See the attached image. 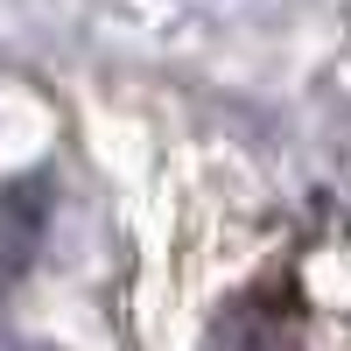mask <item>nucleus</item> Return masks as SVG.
I'll list each match as a JSON object with an SVG mask.
<instances>
[{"label":"nucleus","mask_w":351,"mask_h":351,"mask_svg":"<svg viewBox=\"0 0 351 351\" xmlns=\"http://www.w3.org/2000/svg\"><path fill=\"white\" fill-rule=\"evenodd\" d=\"M324 204H330V218H337V225H351V155L337 162V176H330V190H324Z\"/></svg>","instance_id":"f03ea898"},{"label":"nucleus","mask_w":351,"mask_h":351,"mask_svg":"<svg viewBox=\"0 0 351 351\" xmlns=\"http://www.w3.org/2000/svg\"><path fill=\"white\" fill-rule=\"evenodd\" d=\"M204 351H302V309L288 288H246V295H232L218 309L211 337Z\"/></svg>","instance_id":"f257e3e1"}]
</instances>
